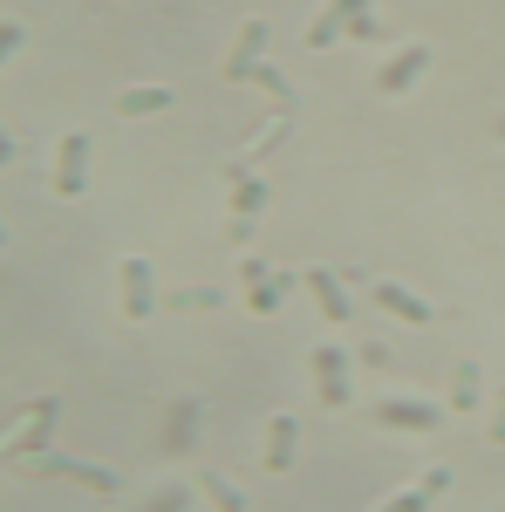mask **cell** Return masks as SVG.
<instances>
[{"mask_svg": "<svg viewBox=\"0 0 505 512\" xmlns=\"http://www.w3.org/2000/svg\"><path fill=\"white\" fill-rule=\"evenodd\" d=\"M308 369H314V396H321V410H349L355 403V383H349V355L335 349V342H321V349L308 355Z\"/></svg>", "mask_w": 505, "mask_h": 512, "instance_id": "cell-1", "label": "cell"}, {"mask_svg": "<svg viewBox=\"0 0 505 512\" xmlns=\"http://www.w3.org/2000/svg\"><path fill=\"white\" fill-rule=\"evenodd\" d=\"M369 417H376L383 431H410V437L444 424V410H437V403H424V396H376V403H369Z\"/></svg>", "mask_w": 505, "mask_h": 512, "instance_id": "cell-2", "label": "cell"}, {"mask_svg": "<svg viewBox=\"0 0 505 512\" xmlns=\"http://www.w3.org/2000/svg\"><path fill=\"white\" fill-rule=\"evenodd\" d=\"M55 417H62V396H35V403L14 417L21 431L7 437V458H14V465H21V458H35L41 444H48V431H55Z\"/></svg>", "mask_w": 505, "mask_h": 512, "instance_id": "cell-3", "label": "cell"}, {"mask_svg": "<svg viewBox=\"0 0 505 512\" xmlns=\"http://www.w3.org/2000/svg\"><path fill=\"white\" fill-rule=\"evenodd\" d=\"M424 69H430V41H403L383 69H376V89H383V96H403V89L424 82Z\"/></svg>", "mask_w": 505, "mask_h": 512, "instance_id": "cell-4", "label": "cell"}, {"mask_svg": "<svg viewBox=\"0 0 505 512\" xmlns=\"http://www.w3.org/2000/svg\"><path fill=\"white\" fill-rule=\"evenodd\" d=\"M117 294H123V321H151V308H157V280H151V260H123L117 267Z\"/></svg>", "mask_w": 505, "mask_h": 512, "instance_id": "cell-5", "label": "cell"}, {"mask_svg": "<svg viewBox=\"0 0 505 512\" xmlns=\"http://www.w3.org/2000/svg\"><path fill=\"white\" fill-rule=\"evenodd\" d=\"M294 444H301V417H294V410H273V417H267V451H260V472H267V478L294 472Z\"/></svg>", "mask_w": 505, "mask_h": 512, "instance_id": "cell-6", "label": "cell"}, {"mask_svg": "<svg viewBox=\"0 0 505 512\" xmlns=\"http://www.w3.org/2000/svg\"><path fill=\"white\" fill-rule=\"evenodd\" d=\"M82 185H89V137L69 130L55 144V198H82Z\"/></svg>", "mask_w": 505, "mask_h": 512, "instance_id": "cell-7", "label": "cell"}, {"mask_svg": "<svg viewBox=\"0 0 505 512\" xmlns=\"http://www.w3.org/2000/svg\"><path fill=\"white\" fill-rule=\"evenodd\" d=\"M28 472H35V478H69V485H89L96 499H110V492H117V472H103V465H82V458H35Z\"/></svg>", "mask_w": 505, "mask_h": 512, "instance_id": "cell-8", "label": "cell"}, {"mask_svg": "<svg viewBox=\"0 0 505 512\" xmlns=\"http://www.w3.org/2000/svg\"><path fill=\"white\" fill-rule=\"evenodd\" d=\"M369 14V0H328L321 14H314V28H308V48H335V41H349V28Z\"/></svg>", "mask_w": 505, "mask_h": 512, "instance_id": "cell-9", "label": "cell"}, {"mask_svg": "<svg viewBox=\"0 0 505 512\" xmlns=\"http://www.w3.org/2000/svg\"><path fill=\"white\" fill-rule=\"evenodd\" d=\"M239 274H246V287H253V301H246L253 315H273V308L301 287V274H260V260H239Z\"/></svg>", "mask_w": 505, "mask_h": 512, "instance_id": "cell-10", "label": "cell"}, {"mask_svg": "<svg viewBox=\"0 0 505 512\" xmlns=\"http://www.w3.org/2000/svg\"><path fill=\"white\" fill-rule=\"evenodd\" d=\"M369 301H376V308H383L389 321H410V328H424V321H430L424 294H410L403 280H376V287H369Z\"/></svg>", "mask_w": 505, "mask_h": 512, "instance_id": "cell-11", "label": "cell"}, {"mask_svg": "<svg viewBox=\"0 0 505 512\" xmlns=\"http://www.w3.org/2000/svg\"><path fill=\"white\" fill-rule=\"evenodd\" d=\"M301 287L314 294V308H321V321H355V301L342 294V280L328 274V267H308V274H301Z\"/></svg>", "mask_w": 505, "mask_h": 512, "instance_id": "cell-12", "label": "cell"}, {"mask_svg": "<svg viewBox=\"0 0 505 512\" xmlns=\"http://www.w3.org/2000/svg\"><path fill=\"white\" fill-rule=\"evenodd\" d=\"M178 96L164 89V82H144V89H123L117 96V117H157V110H171Z\"/></svg>", "mask_w": 505, "mask_h": 512, "instance_id": "cell-13", "label": "cell"}, {"mask_svg": "<svg viewBox=\"0 0 505 512\" xmlns=\"http://www.w3.org/2000/svg\"><path fill=\"white\" fill-rule=\"evenodd\" d=\"M260 41H267V21H246V28H239V48H233V62H226V82H239V76L260 69Z\"/></svg>", "mask_w": 505, "mask_h": 512, "instance_id": "cell-14", "label": "cell"}, {"mask_svg": "<svg viewBox=\"0 0 505 512\" xmlns=\"http://www.w3.org/2000/svg\"><path fill=\"white\" fill-rule=\"evenodd\" d=\"M444 478H451V472H424V485H417V492H396V499H389V506H376V512H424L430 499L444 492Z\"/></svg>", "mask_w": 505, "mask_h": 512, "instance_id": "cell-15", "label": "cell"}, {"mask_svg": "<svg viewBox=\"0 0 505 512\" xmlns=\"http://www.w3.org/2000/svg\"><path fill=\"white\" fill-rule=\"evenodd\" d=\"M198 437V403H171V431H164V451H185Z\"/></svg>", "mask_w": 505, "mask_h": 512, "instance_id": "cell-16", "label": "cell"}, {"mask_svg": "<svg viewBox=\"0 0 505 512\" xmlns=\"http://www.w3.org/2000/svg\"><path fill=\"white\" fill-rule=\"evenodd\" d=\"M198 492H205L219 512H246V499L233 492V478H226V472H198Z\"/></svg>", "mask_w": 505, "mask_h": 512, "instance_id": "cell-17", "label": "cell"}, {"mask_svg": "<svg viewBox=\"0 0 505 512\" xmlns=\"http://www.w3.org/2000/svg\"><path fill=\"white\" fill-rule=\"evenodd\" d=\"M478 390H485V383H478V369H471V362H458V376H451V403H458V410H471V403H478Z\"/></svg>", "mask_w": 505, "mask_h": 512, "instance_id": "cell-18", "label": "cell"}, {"mask_svg": "<svg viewBox=\"0 0 505 512\" xmlns=\"http://www.w3.org/2000/svg\"><path fill=\"white\" fill-rule=\"evenodd\" d=\"M260 198H267V185H260V178H239V185H233V205L246 212V219L260 212Z\"/></svg>", "mask_w": 505, "mask_h": 512, "instance_id": "cell-19", "label": "cell"}, {"mask_svg": "<svg viewBox=\"0 0 505 512\" xmlns=\"http://www.w3.org/2000/svg\"><path fill=\"white\" fill-rule=\"evenodd\" d=\"M185 506H192V492H157L144 512H185Z\"/></svg>", "mask_w": 505, "mask_h": 512, "instance_id": "cell-20", "label": "cell"}, {"mask_svg": "<svg viewBox=\"0 0 505 512\" xmlns=\"http://www.w3.org/2000/svg\"><path fill=\"white\" fill-rule=\"evenodd\" d=\"M492 437L505 444V390H499V417H492Z\"/></svg>", "mask_w": 505, "mask_h": 512, "instance_id": "cell-21", "label": "cell"}, {"mask_svg": "<svg viewBox=\"0 0 505 512\" xmlns=\"http://www.w3.org/2000/svg\"><path fill=\"white\" fill-rule=\"evenodd\" d=\"M499 137H505V117H499Z\"/></svg>", "mask_w": 505, "mask_h": 512, "instance_id": "cell-22", "label": "cell"}]
</instances>
